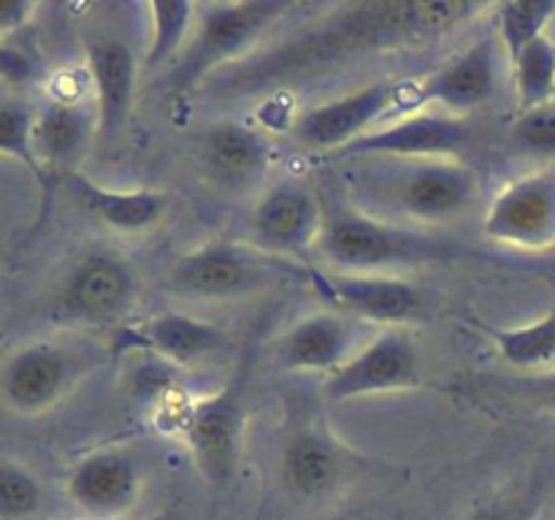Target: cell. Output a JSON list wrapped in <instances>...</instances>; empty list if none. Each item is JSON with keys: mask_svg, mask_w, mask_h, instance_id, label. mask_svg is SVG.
<instances>
[{"mask_svg": "<svg viewBox=\"0 0 555 520\" xmlns=\"http://www.w3.org/2000/svg\"><path fill=\"white\" fill-rule=\"evenodd\" d=\"M493 5L475 0H352L323 11L318 22L291 32L274 47L220 70L206 95L249 98L285 90L323 70L393 49L426 47L459 32Z\"/></svg>", "mask_w": 555, "mask_h": 520, "instance_id": "1", "label": "cell"}, {"mask_svg": "<svg viewBox=\"0 0 555 520\" xmlns=\"http://www.w3.org/2000/svg\"><path fill=\"white\" fill-rule=\"evenodd\" d=\"M347 204L379 220L437 227L459 220L477 195V177L459 157H350Z\"/></svg>", "mask_w": 555, "mask_h": 520, "instance_id": "2", "label": "cell"}, {"mask_svg": "<svg viewBox=\"0 0 555 520\" xmlns=\"http://www.w3.org/2000/svg\"><path fill=\"white\" fill-rule=\"evenodd\" d=\"M320 258L345 274H393L399 269L472 260L477 252L423 227L379 220L345 200L325 206Z\"/></svg>", "mask_w": 555, "mask_h": 520, "instance_id": "3", "label": "cell"}, {"mask_svg": "<svg viewBox=\"0 0 555 520\" xmlns=\"http://www.w3.org/2000/svg\"><path fill=\"white\" fill-rule=\"evenodd\" d=\"M244 388L247 374L238 368L215 393L190 395L171 385L152 404L157 426L182 439L198 474L215 491L231 485L242 458Z\"/></svg>", "mask_w": 555, "mask_h": 520, "instance_id": "4", "label": "cell"}, {"mask_svg": "<svg viewBox=\"0 0 555 520\" xmlns=\"http://www.w3.org/2000/svg\"><path fill=\"white\" fill-rule=\"evenodd\" d=\"M298 3L291 0H238L195 3V27L188 49L166 76L168 101H182L204 90L220 70L255 54L271 27L280 25Z\"/></svg>", "mask_w": 555, "mask_h": 520, "instance_id": "5", "label": "cell"}, {"mask_svg": "<svg viewBox=\"0 0 555 520\" xmlns=\"http://www.w3.org/2000/svg\"><path fill=\"white\" fill-rule=\"evenodd\" d=\"M293 280H307L301 263L263 252L253 242L228 238H215L179 255L168 271V287L173 292L206 301L255 296Z\"/></svg>", "mask_w": 555, "mask_h": 520, "instance_id": "6", "label": "cell"}, {"mask_svg": "<svg viewBox=\"0 0 555 520\" xmlns=\"http://www.w3.org/2000/svg\"><path fill=\"white\" fill-rule=\"evenodd\" d=\"M141 276L133 260L114 247L85 249L60 280L52 317L79 328H106L128 317L139 303Z\"/></svg>", "mask_w": 555, "mask_h": 520, "instance_id": "7", "label": "cell"}, {"mask_svg": "<svg viewBox=\"0 0 555 520\" xmlns=\"http://www.w3.org/2000/svg\"><path fill=\"white\" fill-rule=\"evenodd\" d=\"M421 79L372 81L304 112L296 122V135L309 150L341 152L385 125L393 108H406V114H412L421 112Z\"/></svg>", "mask_w": 555, "mask_h": 520, "instance_id": "8", "label": "cell"}, {"mask_svg": "<svg viewBox=\"0 0 555 520\" xmlns=\"http://www.w3.org/2000/svg\"><path fill=\"white\" fill-rule=\"evenodd\" d=\"M101 358L57 339H38L11 352L0 368V399L16 415H47Z\"/></svg>", "mask_w": 555, "mask_h": 520, "instance_id": "9", "label": "cell"}, {"mask_svg": "<svg viewBox=\"0 0 555 520\" xmlns=\"http://www.w3.org/2000/svg\"><path fill=\"white\" fill-rule=\"evenodd\" d=\"M307 282L323 301L358 323L401 328L426 312V296L412 282L393 274H345L307 269Z\"/></svg>", "mask_w": 555, "mask_h": 520, "instance_id": "10", "label": "cell"}, {"mask_svg": "<svg viewBox=\"0 0 555 520\" xmlns=\"http://www.w3.org/2000/svg\"><path fill=\"white\" fill-rule=\"evenodd\" d=\"M482 233L524 252L555 247V168H537L504 184L488 204Z\"/></svg>", "mask_w": 555, "mask_h": 520, "instance_id": "11", "label": "cell"}, {"mask_svg": "<svg viewBox=\"0 0 555 520\" xmlns=\"http://www.w3.org/2000/svg\"><path fill=\"white\" fill-rule=\"evenodd\" d=\"M325 225V204L304 179H282L260 195L253 211V244L285 260L307 258L318 249Z\"/></svg>", "mask_w": 555, "mask_h": 520, "instance_id": "12", "label": "cell"}, {"mask_svg": "<svg viewBox=\"0 0 555 520\" xmlns=\"http://www.w3.org/2000/svg\"><path fill=\"white\" fill-rule=\"evenodd\" d=\"M421 382L417 347L404 328H385L363 341L345 366L325 377V399L356 401L377 393L415 388Z\"/></svg>", "mask_w": 555, "mask_h": 520, "instance_id": "13", "label": "cell"}, {"mask_svg": "<svg viewBox=\"0 0 555 520\" xmlns=\"http://www.w3.org/2000/svg\"><path fill=\"white\" fill-rule=\"evenodd\" d=\"M65 491L85 520H122L139 504L144 477L130 450L101 447L70 466Z\"/></svg>", "mask_w": 555, "mask_h": 520, "instance_id": "14", "label": "cell"}, {"mask_svg": "<svg viewBox=\"0 0 555 520\" xmlns=\"http://www.w3.org/2000/svg\"><path fill=\"white\" fill-rule=\"evenodd\" d=\"M472 135V119L450 112L399 114L374 128L356 144L341 150L345 157H455Z\"/></svg>", "mask_w": 555, "mask_h": 520, "instance_id": "15", "label": "cell"}, {"mask_svg": "<svg viewBox=\"0 0 555 520\" xmlns=\"http://www.w3.org/2000/svg\"><path fill=\"white\" fill-rule=\"evenodd\" d=\"M85 70L90 76L98 119L95 144H114L133 114L139 63L133 49L114 32H95L85 41Z\"/></svg>", "mask_w": 555, "mask_h": 520, "instance_id": "16", "label": "cell"}, {"mask_svg": "<svg viewBox=\"0 0 555 520\" xmlns=\"http://www.w3.org/2000/svg\"><path fill=\"white\" fill-rule=\"evenodd\" d=\"M358 455L347 450L323 422H304L285 437L280 450L282 487L296 498H323L350 477Z\"/></svg>", "mask_w": 555, "mask_h": 520, "instance_id": "17", "label": "cell"}, {"mask_svg": "<svg viewBox=\"0 0 555 520\" xmlns=\"http://www.w3.org/2000/svg\"><path fill=\"white\" fill-rule=\"evenodd\" d=\"M363 344V341H361ZM358 320L341 312H312L276 339V361L287 372L331 374L358 350Z\"/></svg>", "mask_w": 555, "mask_h": 520, "instance_id": "18", "label": "cell"}, {"mask_svg": "<svg viewBox=\"0 0 555 520\" xmlns=\"http://www.w3.org/2000/svg\"><path fill=\"white\" fill-rule=\"evenodd\" d=\"M98 141L95 106L47 101L36 108L33 146L52 190L79 171L81 157Z\"/></svg>", "mask_w": 555, "mask_h": 520, "instance_id": "19", "label": "cell"}, {"mask_svg": "<svg viewBox=\"0 0 555 520\" xmlns=\"http://www.w3.org/2000/svg\"><path fill=\"white\" fill-rule=\"evenodd\" d=\"M496 92V41L491 36L477 38L466 49L421 79L423 106L434 103L439 112L461 114L488 103Z\"/></svg>", "mask_w": 555, "mask_h": 520, "instance_id": "20", "label": "cell"}, {"mask_svg": "<svg viewBox=\"0 0 555 520\" xmlns=\"http://www.w3.org/2000/svg\"><path fill=\"white\" fill-rule=\"evenodd\" d=\"M128 339L168 366H201L209 358L231 350V336L209 320L184 312H163L130 330Z\"/></svg>", "mask_w": 555, "mask_h": 520, "instance_id": "21", "label": "cell"}, {"mask_svg": "<svg viewBox=\"0 0 555 520\" xmlns=\"http://www.w3.org/2000/svg\"><path fill=\"white\" fill-rule=\"evenodd\" d=\"M65 190L81 206V211L101 225L117 233H144L160 225L166 217L168 198L157 190H117L95 182L87 173L76 171L65 179Z\"/></svg>", "mask_w": 555, "mask_h": 520, "instance_id": "22", "label": "cell"}, {"mask_svg": "<svg viewBox=\"0 0 555 520\" xmlns=\"http://www.w3.org/2000/svg\"><path fill=\"white\" fill-rule=\"evenodd\" d=\"M271 157L269 139L258 128L236 119H222L201 141L204 171L217 187L242 190L266 171Z\"/></svg>", "mask_w": 555, "mask_h": 520, "instance_id": "23", "label": "cell"}, {"mask_svg": "<svg viewBox=\"0 0 555 520\" xmlns=\"http://www.w3.org/2000/svg\"><path fill=\"white\" fill-rule=\"evenodd\" d=\"M475 325L493 341L499 358L518 374L555 366V309L529 325H491L486 320H475Z\"/></svg>", "mask_w": 555, "mask_h": 520, "instance_id": "24", "label": "cell"}, {"mask_svg": "<svg viewBox=\"0 0 555 520\" xmlns=\"http://www.w3.org/2000/svg\"><path fill=\"white\" fill-rule=\"evenodd\" d=\"M33 125H36V106H30L22 98H0V157H11L20 166H25L30 177L36 179L38 193H41V209H38V220L30 236L47 222L54 198L52 184H49L47 173L36 157V146H33Z\"/></svg>", "mask_w": 555, "mask_h": 520, "instance_id": "25", "label": "cell"}, {"mask_svg": "<svg viewBox=\"0 0 555 520\" xmlns=\"http://www.w3.org/2000/svg\"><path fill=\"white\" fill-rule=\"evenodd\" d=\"M144 14L150 22L144 65L160 68L166 63H177L193 38L195 3H184V0L144 3Z\"/></svg>", "mask_w": 555, "mask_h": 520, "instance_id": "26", "label": "cell"}, {"mask_svg": "<svg viewBox=\"0 0 555 520\" xmlns=\"http://www.w3.org/2000/svg\"><path fill=\"white\" fill-rule=\"evenodd\" d=\"M513 68L515 103L520 112H531L553 103L555 92V41L551 36L537 38L509 63Z\"/></svg>", "mask_w": 555, "mask_h": 520, "instance_id": "27", "label": "cell"}, {"mask_svg": "<svg viewBox=\"0 0 555 520\" xmlns=\"http://www.w3.org/2000/svg\"><path fill=\"white\" fill-rule=\"evenodd\" d=\"M496 36L504 54L513 63L529 43L547 36V27L555 20V0H507L493 5Z\"/></svg>", "mask_w": 555, "mask_h": 520, "instance_id": "28", "label": "cell"}, {"mask_svg": "<svg viewBox=\"0 0 555 520\" xmlns=\"http://www.w3.org/2000/svg\"><path fill=\"white\" fill-rule=\"evenodd\" d=\"M466 390L477 395H491L496 401H507V404L529 406V410L553 412L555 415V366L545 372L534 374H518V377H480L469 385Z\"/></svg>", "mask_w": 555, "mask_h": 520, "instance_id": "29", "label": "cell"}, {"mask_svg": "<svg viewBox=\"0 0 555 520\" xmlns=\"http://www.w3.org/2000/svg\"><path fill=\"white\" fill-rule=\"evenodd\" d=\"M43 491L30 469L0 460V520H33L41 509Z\"/></svg>", "mask_w": 555, "mask_h": 520, "instance_id": "30", "label": "cell"}, {"mask_svg": "<svg viewBox=\"0 0 555 520\" xmlns=\"http://www.w3.org/2000/svg\"><path fill=\"white\" fill-rule=\"evenodd\" d=\"M518 144L534 152H555V103L520 112L513 125Z\"/></svg>", "mask_w": 555, "mask_h": 520, "instance_id": "31", "label": "cell"}, {"mask_svg": "<svg viewBox=\"0 0 555 520\" xmlns=\"http://www.w3.org/2000/svg\"><path fill=\"white\" fill-rule=\"evenodd\" d=\"M537 512H540V496L534 491H518L480 504L466 520H534Z\"/></svg>", "mask_w": 555, "mask_h": 520, "instance_id": "32", "label": "cell"}, {"mask_svg": "<svg viewBox=\"0 0 555 520\" xmlns=\"http://www.w3.org/2000/svg\"><path fill=\"white\" fill-rule=\"evenodd\" d=\"M38 57L30 49L11 43V38L0 41V79L11 87H25L36 79Z\"/></svg>", "mask_w": 555, "mask_h": 520, "instance_id": "33", "label": "cell"}, {"mask_svg": "<svg viewBox=\"0 0 555 520\" xmlns=\"http://www.w3.org/2000/svg\"><path fill=\"white\" fill-rule=\"evenodd\" d=\"M38 3L33 0H0V41L14 38L16 32L25 30L36 16Z\"/></svg>", "mask_w": 555, "mask_h": 520, "instance_id": "34", "label": "cell"}, {"mask_svg": "<svg viewBox=\"0 0 555 520\" xmlns=\"http://www.w3.org/2000/svg\"><path fill=\"white\" fill-rule=\"evenodd\" d=\"M150 520H179V515H177V509H163L160 515H155V518H150Z\"/></svg>", "mask_w": 555, "mask_h": 520, "instance_id": "35", "label": "cell"}, {"mask_svg": "<svg viewBox=\"0 0 555 520\" xmlns=\"http://www.w3.org/2000/svg\"><path fill=\"white\" fill-rule=\"evenodd\" d=\"M553 103H555V92H553Z\"/></svg>", "mask_w": 555, "mask_h": 520, "instance_id": "36", "label": "cell"}, {"mask_svg": "<svg viewBox=\"0 0 555 520\" xmlns=\"http://www.w3.org/2000/svg\"><path fill=\"white\" fill-rule=\"evenodd\" d=\"M334 520H341V518H334Z\"/></svg>", "mask_w": 555, "mask_h": 520, "instance_id": "37", "label": "cell"}, {"mask_svg": "<svg viewBox=\"0 0 555 520\" xmlns=\"http://www.w3.org/2000/svg\"><path fill=\"white\" fill-rule=\"evenodd\" d=\"M553 520H555V518H553Z\"/></svg>", "mask_w": 555, "mask_h": 520, "instance_id": "38", "label": "cell"}]
</instances>
